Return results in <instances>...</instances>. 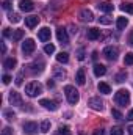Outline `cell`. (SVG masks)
<instances>
[{"instance_id":"35","label":"cell","mask_w":133,"mask_h":135,"mask_svg":"<svg viewBox=\"0 0 133 135\" xmlns=\"http://www.w3.org/2000/svg\"><path fill=\"white\" fill-rule=\"evenodd\" d=\"M111 135H124V131L121 127H113L111 129Z\"/></svg>"},{"instance_id":"36","label":"cell","mask_w":133,"mask_h":135,"mask_svg":"<svg viewBox=\"0 0 133 135\" xmlns=\"http://www.w3.org/2000/svg\"><path fill=\"white\" fill-rule=\"evenodd\" d=\"M22 80H24V72H21V74L16 77V85H22Z\"/></svg>"},{"instance_id":"41","label":"cell","mask_w":133,"mask_h":135,"mask_svg":"<svg viewBox=\"0 0 133 135\" xmlns=\"http://www.w3.org/2000/svg\"><path fill=\"white\" fill-rule=\"evenodd\" d=\"M3 36H5V38L13 36V35H11V32H9V28H5V30H3Z\"/></svg>"},{"instance_id":"8","label":"cell","mask_w":133,"mask_h":135,"mask_svg":"<svg viewBox=\"0 0 133 135\" xmlns=\"http://www.w3.org/2000/svg\"><path fill=\"white\" fill-rule=\"evenodd\" d=\"M9 102H11V105H17V107H21V105L24 104L21 94H19L17 91H11V93H9Z\"/></svg>"},{"instance_id":"3","label":"cell","mask_w":133,"mask_h":135,"mask_svg":"<svg viewBox=\"0 0 133 135\" xmlns=\"http://www.w3.org/2000/svg\"><path fill=\"white\" fill-rule=\"evenodd\" d=\"M25 93H27L30 98H36V96H39V94L42 93V86H41V83H38V82H30V83L25 86Z\"/></svg>"},{"instance_id":"4","label":"cell","mask_w":133,"mask_h":135,"mask_svg":"<svg viewBox=\"0 0 133 135\" xmlns=\"http://www.w3.org/2000/svg\"><path fill=\"white\" fill-rule=\"evenodd\" d=\"M34 49H36V44H34L33 39H25L24 42H22V52L25 54V55H32L34 52Z\"/></svg>"},{"instance_id":"39","label":"cell","mask_w":133,"mask_h":135,"mask_svg":"<svg viewBox=\"0 0 133 135\" xmlns=\"http://www.w3.org/2000/svg\"><path fill=\"white\" fill-rule=\"evenodd\" d=\"M77 58H78V60H85V52H83V49H80V50H78Z\"/></svg>"},{"instance_id":"18","label":"cell","mask_w":133,"mask_h":135,"mask_svg":"<svg viewBox=\"0 0 133 135\" xmlns=\"http://www.w3.org/2000/svg\"><path fill=\"white\" fill-rule=\"evenodd\" d=\"M75 80H77L78 85H85L86 77H85V71H83V69H78V72H77V75H75Z\"/></svg>"},{"instance_id":"10","label":"cell","mask_w":133,"mask_h":135,"mask_svg":"<svg viewBox=\"0 0 133 135\" xmlns=\"http://www.w3.org/2000/svg\"><path fill=\"white\" fill-rule=\"evenodd\" d=\"M80 19H81L83 22H91V21H94V14H93L91 9L85 8V9L80 11Z\"/></svg>"},{"instance_id":"29","label":"cell","mask_w":133,"mask_h":135,"mask_svg":"<svg viewBox=\"0 0 133 135\" xmlns=\"http://www.w3.org/2000/svg\"><path fill=\"white\" fill-rule=\"evenodd\" d=\"M53 72H55V77H57V79H61V80H63V79L66 77V72H64L63 69H60V68H55Z\"/></svg>"},{"instance_id":"17","label":"cell","mask_w":133,"mask_h":135,"mask_svg":"<svg viewBox=\"0 0 133 135\" xmlns=\"http://www.w3.org/2000/svg\"><path fill=\"white\" fill-rule=\"evenodd\" d=\"M97 88H99V91L102 94H110V93H111V86H110L108 83H105V82H100Z\"/></svg>"},{"instance_id":"1","label":"cell","mask_w":133,"mask_h":135,"mask_svg":"<svg viewBox=\"0 0 133 135\" xmlns=\"http://www.w3.org/2000/svg\"><path fill=\"white\" fill-rule=\"evenodd\" d=\"M114 102L121 107H125L130 104V93L127 90H119L116 94H114Z\"/></svg>"},{"instance_id":"25","label":"cell","mask_w":133,"mask_h":135,"mask_svg":"<svg viewBox=\"0 0 133 135\" xmlns=\"http://www.w3.org/2000/svg\"><path fill=\"white\" fill-rule=\"evenodd\" d=\"M49 131H50V121L44 119V121L41 123V132H42V134H47Z\"/></svg>"},{"instance_id":"26","label":"cell","mask_w":133,"mask_h":135,"mask_svg":"<svg viewBox=\"0 0 133 135\" xmlns=\"http://www.w3.org/2000/svg\"><path fill=\"white\" fill-rule=\"evenodd\" d=\"M22 38H24V30H14V32H13V36H11L13 41H19V39H22Z\"/></svg>"},{"instance_id":"47","label":"cell","mask_w":133,"mask_h":135,"mask_svg":"<svg viewBox=\"0 0 133 135\" xmlns=\"http://www.w3.org/2000/svg\"><path fill=\"white\" fill-rule=\"evenodd\" d=\"M127 131H129V135H133V124H132V126H129V129H127Z\"/></svg>"},{"instance_id":"38","label":"cell","mask_w":133,"mask_h":135,"mask_svg":"<svg viewBox=\"0 0 133 135\" xmlns=\"http://www.w3.org/2000/svg\"><path fill=\"white\" fill-rule=\"evenodd\" d=\"M125 77H127V74H119V75L116 77V82H119V83H121V82H124V79H125Z\"/></svg>"},{"instance_id":"33","label":"cell","mask_w":133,"mask_h":135,"mask_svg":"<svg viewBox=\"0 0 133 135\" xmlns=\"http://www.w3.org/2000/svg\"><path fill=\"white\" fill-rule=\"evenodd\" d=\"M58 134L60 135H70V131H69L67 126H61V127L58 129Z\"/></svg>"},{"instance_id":"21","label":"cell","mask_w":133,"mask_h":135,"mask_svg":"<svg viewBox=\"0 0 133 135\" xmlns=\"http://www.w3.org/2000/svg\"><path fill=\"white\" fill-rule=\"evenodd\" d=\"M116 25H117V30H124V28L129 25V19H127V17H119Z\"/></svg>"},{"instance_id":"15","label":"cell","mask_w":133,"mask_h":135,"mask_svg":"<svg viewBox=\"0 0 133 135\" xmlns=\"http://www.w3.org/2000/svg\"><path fill=\"white\" fill-rule=\"evenodd\" d=\"M97 8H99L100 11H103V13H111V11L114 9V6H113L111 3H108V2H103V3H99V5H97Z\"/></svg>"},{"instance_id":"30","label":"cell","mask_w":133,"mask_h":135,"mask_svg":"<svg viewBox=\"0 0 133 135\" xmlns=\"http://www.w3.org/2000/svg\"><path fill=\"white\" fill-rule=\"evenodd\" d=\"M44 52L49 54V55H52V54L55 52V46H53V44H45V46H44Z\"/></svg>"},{"instance_id":"14","label":"cell","mask_w":133,"mask_h":135,"mask_svg":"<svg viewBox=\"0 0 133 135\" xmlns=\"http://www.w3.org/2000/svg\"><path fill=\"white\" fill-rule=\"evenodd\" d=\"M38 24H39V17H38V16H30V17H25V25H27L28 28H34Z\"/></svg>"},{"instance_id":"13","label":"cell","mask_w":133,"mask_h":135,"mask_svg":"<svg viewBox=\"0 0 133 135\" xmlns=\"http://www.w3.org/2000/svg\"><path fill=\"white\" fill-rule=\"evenodd\" d=\"M57 38L61 44H69V36H67V32L64 28H58L57 30Z\"/></svg>"},{"instance_id":"45","label":"cell","mask_w":133,"mask_h":135,"mask_svg":"<svg viewBox=\"0 0 133 135\" xmlns=\"http://www.w3.org/2000/svg\"><path fill=\"white\" fill-rule=\"evenodd\" d=\"M129 42H130V44L133 46V30L130 32V35H129Z\"/></svg>"},{"instance_id":"7","label":"cell","mask_w":133,"mask_h":135,"mask_svg":"<svg viewBox=\"0 0 133 135\" xmlns=\"http://www.w3.org/2000/svg\"><path fill=\"white\" fill-rule=\"evenodd\" d=\"M88 105L93 108V110H97V112H102L103 110V102L100 101V98H91Z\"/></svg>"},{"instance_id":"9","label":"cell","mask_w":133,"mask_h":135,"mask_svg":"<svg viewBox=\"0 0 133 135\" xmlns=\"http://www.w3.org/2000/svg\"><path fill=\"white\" fill-rule=\"evenodd\" d=\"M19 8H21L22 11H25V13H30V11L34 9V3L32 0H21V2H19Z\"/></svg>"},{"instance_id":"5","label":"cell","mask_w":133,"mask_h":135,"mask_svg":"<svg viewBox=\"0 0 133 135\" xmlns=\"http://www.w3.org/2000/svg\"><path fill=\"white\" fill-rule=\"evenodd\" d=\"M103 55H105V58H106V60L114 61V60L117 58V49H116V47H113V46H108V47H105V49H103Z\"/></svg>"},{"instance_id":"43","label":"cell","mask_w":133,"mask_h":135,"mask_svg":"<svg viewBox=\"0 0 133 135\" xmlns=\"http://www.w3.org/2000/svg\"><path fill=\"white\" fill-rule=\"evenodd\" d=\"M94 135H105V132H103V129H96Z\"/></svg>"},{"instance_id":"27","label":"cell","mask_w":133,"mask_h":135,"mask_svg":"<svg viewBox=\"0 0 133 135\" xmlns=\"http://www.w3.org/2000/svg\"><path fill=\"white\" fill-rule=\"evenodd\" d=\"M28 68H32V72H42V69H44V63H33V65H30Z\"/></svg>"},{"instance_id":"46","label":"cell","mask_w":133,"mask_h":135,"mask_svg":"<svg viewBox=\"0 0 133 135\" xmlns=\"http://www.w3.org/2000/svg\"><path fill=\"white\" fill-rule=\"evenodd\" d=\"M53 85H55L53 80H49V82H47V86H49V88H53Z\"/></svg>"},{"instance_id":"24","label":"cell","mask_w":133,"mask_h":135,"mask_svg":"<svg viewBox=\"0 0 133 135\" xmlns=\"http://www.w3.org/2000/svg\"><path fill=\"white\" fill-rule=\"evenodd\" d=\"M8 19H9V22H13V24L21 22V16H19L17 13H9V14H8Z\"/></svg>"},{"instance_id":"34","label":"cell","mask_w":133,"mask_h":135,"mask_svg":"<svg viewBox=\"0 0 133 135\" xmlns=\"http://www.w3.org/2000/svg\"><path fill=\"white\" fill-rule=\"evenodd\" d=\"M111 115H113L116 119H122V113H121L119 110H116V108H113V110H111Z\"/></svg>"},{"instance_id":"40","label":"cell","mask_w":133,"mask_h":135,"mask_svg":"<svg viewBox=\"0 0 133 135\" xmlns=\"http://www.w3.org/2000/svg\"><path fill=\"white\" fill-rule=\"evenodd\" d=\"M11 80H13V79H11V75H3V83H5V85H8Z\"/></svg>"},{"instance_id":"32","label":"cell","mask_w":133,"mask_h":135,"mask_svg":"<svg viewBox=\"0 0 133 135\" xmlns=\"http://www.w3.org/2000/svg\"><path fill=\"white\" fill-rule=\"evenodd\" d=\"M14 116H16V113H14V112H11V110H5V118H6L8 121H13V119H14Z\"/></svg>"},{"instance_id":"44","label":"cell","mask_w":133,"mask_h":135,"mask_svg":"<svg viewBox=\"0 0 133 135\" xmlns=\"http://www.w3.org/2000/svg\"><path fill=\"white\" fill-rule=\"evenodd\" d=\"M127 119H129V121H133V108L129 112V115H127Z\"/></svg>"},{"instance_id":"16","label":"cell","mask_w":133,"mask_h":135,"mask_svg":"<svg viewBox=\"0 0 133 135\" xmlns=\"http://www.w3.org/2000/svg\"><path fill=\"white\" fill-rule=\"evenodd\" d=\"M105 72H106V68L103 66V65H94V75L96 77L105 75Z\"/></svg>"},{"instance_id":"2","label":"cell","mask_w":133,"mask_h":135,"mask_svg":"<svg viewBox=\"0 0 133 135\" xmlns=\"http://www.w3.org/2000/svg\"><path fill=\"white\" fill-rule=\"evenodd\" d=\"M64 93H66V98H67V102L69 104H77V102L80 101V94H78V91L72 85L64 86Z\"/></svg>"},{"instance_id":"42","label":"cell","mask_w":133,"mask_h":135,"mask_svg":"<svg viewBox=\"0 0 133 135\" xmlns=\"http://www.w3.org/2000/svg\"><path fill=\"white\" fill-rule=\"evenodd\" d=\"M3 8H5V9H11V5H9V2H8V0H5V2H3Z\"/></svg>"},{"instance_id":"31","label":"cell","mask_w":133,"mask_h":135,"mask_svg":"<svg viewBox=\"0 0 133 135\" xmlns=\"http://www.w3.org/2000/svg\"><path fill=\"white\" fill-rule=\"evenodd\" d=\"M99 24H102V25H110V24H111V19H110L108 16L99 17Z\"/></svg>"},{"instance_id":"12","label":"cell","mask_w":133,"mask_h":135,"mask_svg":"<svg viewBox=\"0 0 133 135\" xmlns=\"http://www.w3.org/2000/svg\"><path fill=\"white\" fill-rule=\"evenodd\" d=\"M39 105H42L44 108H47V110H50V112H55V110L58 108L57 102L50 101V99H41V101H39Z\"/></svg>"},{"instance_id":"19","label":"cell","mask_w":133,"mask_h":135,"mask_svg":"<svg viewBox=\"0 0 133 135\" xmlns=\"http://www.w3.org/2000/svg\"><path fill=\"white\" fill-rule=\"evenodd\" d=\"M99 36H100V30L99 28H89V30H88V39L94 41V39H97Z\"/></svg>"},{"instance_id":"37","label":"cell","mask_w":133,"mask_h":135,"mask_svg":"<svg viewBox=\"0 0 133 135\" xmlns=\"http://www.w3.org/2000/svg\"><path fill=\"white\" fill-rule=\"evenodd\" d=\"M2 135H13V129H11V127H5V129L2 131Z\"/></svg>"},{"instance_id":"48","label":"cell","mask_w":133,"mask_h":135,"mask_svg":"<svg viewBox=\"0 0 133 135\" xmlns=\"http://www.w3.org/2000/svg\"><path fill=\"white\" fill-rule=\"evenodd\" d=\"M70 32L75 35V33H77V27H74V25H72V27H70Z\"/></svg>"},{"instance_id":"11","label":"cell","mask_w":133,"mask_h":135,"mask_svg":"<svg viewBox=\"0 0 133 135\" xmlns=\"http://www.w3.org/2000/svg\"><path fill=\"white\" fill-rule=\"evenodd\" d=\"M50 36H52V33H50V28H47V27H42V28L38 32V38H39L42 42H47V41L50 39Z\"/></svg>"},{"instance_id":"28","label":"cell","mask_w":133,"mask_h":135,"mask_svg":"<svg viewBox=\"0 0 133 135\" xmlns=\"http://www.w3.org/2000/svg\"><path fill=\"white\" fill-rule=\"evenodd\" d=\"M124 63H125L127 66H132V65H133V52H129V54H125Z\"/></svg>"},{"instance_id":"22","label":"cell","mask_w":133,"mask_h":135,"mask_svg":"<svg viewBox=\"0 0 133 135\" xmlns=\"http://www.w3.org/2000/svg\"><path fill=\"white\" fill-rule=\"evenodd\" d=\"M57 61H58V63H67V61H69V54H67V52H60V54L57 55Z\"/></svg>"},{"instance_id":"23","label":"cell","mask_w":133,"mask_h":135,"mask_svg":"<svg viewBox=\"0 0 133 135\" xmlns=\"http://www.w3.org/2000/svg\"><path fill=\"white\" fill-rule=\"evenodd\" d=\"M121 9H122L124 13L133 14V3H122V5H121Z\"/></svg>"},{"instance_id":"20","label":"cell","mask_w":133,"mask_h":135,"mask_svg":"<svg viewBox=\"0 0 133 135\" xmlns=\"http://www.w3.org/2000/svg\"><path fill=\"white\" fill-rule=\"evenodd\" d=\"M17 65V61H16V58H6L5 60V63H3V66L5 69H14Z\"/></svg>"},{"instance_id":"6","label":"cell","mask_w":133,"mask_h":135,"mask_svg":"<svg viewBox=\"0 0 133 135\" xmlns=\"http://www.w3.org/2000/svg\"><path fill=\"white\" fill-rule=\"evenodd\" d=\"M24 132L27 135H34L38 132V124L33 123V121H27V123H24Z\"/></svg>"}]
</instances>
